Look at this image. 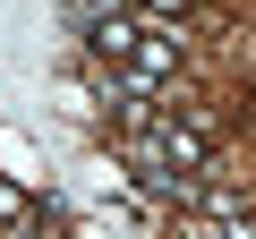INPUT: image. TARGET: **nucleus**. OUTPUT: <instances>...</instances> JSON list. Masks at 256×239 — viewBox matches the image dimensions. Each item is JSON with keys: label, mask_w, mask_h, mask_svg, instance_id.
Here are the masks:
<instances>
[{"label": "nucleus", "mask_w": 256, "mask_h": 239, "mask_svg": "<svg viewBox=\"0 0 256 239\" xmlns=\"http://www.w3.org/2000/svg\"><path fill=\"white\" fill-rule=\"evenodd\" d=\"M120 137H128V128H120ZM146 137H154V146H162V162H180L188 180H214V171H222L214 137L196 128V120H180V111H162V128H146Z\"/></svg>", "instance_id": "1"}, {"label": "nucleus", "mask_w": 256, "mask_h": 239, "mask_svg": "<svg viewBox=\"0 0 256 239\" xmlns=\"http://www.w3.org/2000/svg\"><path fill=\"white\" fill-rule=\"evenodd\" d=\"M77 43H86V60H102V68H128V60H137V18H102V26H86Z\"/></svg>", "instance_id": "2"}, {"label": "nucleus", "mask_w": 256, "mask_h": 239, "mask_svg": "<svg viewBox=\"0 0 256 239\" xmlns=\"http://www.w3.org/2000/svg\"><path fill=\"white\" fill-rule=\"evenodd\" d=\"M26 222H34V196H26L18 180H0V230H9V239H18Z\"/></svg>", "instance_id": "3"}, {"label": "nucleus", "mask_w": 256, "mask_h": 239, "mask_svg": "<svg viewBox=\"0 0 256 239\" xmlns=\"http://www.w3.org/2000/svg\"><path fill=\"white\" fill-rule=\"evenodd\" d=\"M137 18H154V26H188L196 0H137Z\"/></svg>", "instance_id": "4"}]
</instances>
